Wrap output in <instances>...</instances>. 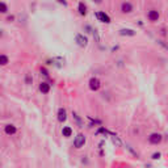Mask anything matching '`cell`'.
Masks as SVG:
<instances>
[{"mask_svg": "<svg viewBox=\"0 0 168 168\" xmlns=\"http://www.w3.org/2000/svg\"><path fill=\"white\" fill-rule=\"evenodd\" d=\"M79 13H80V15H85V13H87V7L84 5V3H80L79 4Z\"/></svg>", "mask_w": 168, "mask_h": 168, "instance_id": "5bb4252c", "label": "cell"}, {"mask_svg": "<svg viewBox=\"0 0 168 168\" xmlns=\"http://www.w3.org/2000/svg\"><path fill=\"white\" fill-rule=\"evenodd\" d=\"M95 1H96L97 4H100V3H101V1H103V0H95Z\"/></svg>", "mask_w": 168, "mask_h": 168, "instance_id": "7402d4cb", "label": "cell"}, {"mask_svg": "<svg viewBox=\"0 0 168 168\" xmlns=\"http://www.w3.org/2000/svg\"><path fill=\"white\" fill-rule=\"evenodd\" d=\"M162 135L159 133H154V134H151L149 137V140H150V143H153V144H158V143H160L162 142Z\"/></svg>", "mask_w": 168, "mask_h": 168, "instance_id": "7a4b0ae2", "label": "cell"}, {"mask_svg": "<svg viewBox=\"0 0 168 168\" xmlns=\"http://www.w3.org/2000/svg\"><path fill=\"white\" fill-rule=\"evenodd\" d=\"M62 134H63V137H71V134H72V129L70 128V126H65L62 130Z\"/></svg>", "mask_w": 168, "mask_h": 168, "instance_id": "7c38bea8", "label": "cell"}, {"mask_svg": "<svg viewBox=\"0 0 168 168\" xmlns=\"http://www.w3.org/2000/svg\"><path fill=\"white\" fill-rule=\"evenodd\" d=\"M8 62H9L8 56H7V55H0V65L5 66V65H8Z\"/></svg>", "mask_w": 168, "mask_h": 168, "instance_id": "9a60e30c", "label": "cell"}, {"mask_svg": "<svg viewBox=\"0 0 168 168\" xmlns=\"http://www.w3.org/2000/svg\"><path fill=\"white\" fill-rule=\"evenodd\" d=\"M96 17H97V20L101 22H105V24H109V22H110V17L104 12H96Z\"/></svg>", "mask_w": 168, "mask_h": 168, "instance_id": "3957f363", "label": "cell"}, {"mask_svg": "<svg viewBox=\"0 0 168 168\" xmlns=\"http://www.w3.org/2000/svg\"><path fill=\"white\" fill-rule=\"evenodd\" d=\"M112 142L116 144V146H118V147H120V146H122V142H121V139H120V138L117 137L116 134H113V135H112Z\"/></svg>", "mask_w": 168, "mask_h": 168, "instance_id": "4fadbf2b", "label": "cell"}, {"mask_svg": "<svg viewBox=\"0 0 168 168\" xmlns=\"http://www.w3.org/2000/svg\"><path fill=\"white\" fill-rule=\"evenodd\" d=\"M72 116H74V118H75V121H76V124L79 125V128H81V125H83V124H81V120L78 117V114H76V113H72Z\"/></svg>", "mask_w": 168, "mask_h": 168, "instance_id": "e0dca14e", "label": "cell"}, {"mask_svg": "<svg viewBox=\"0 0 168 168\" xmlns=\"http://www.w3.org/2000/svg\"><path fill=\"white\" fill-rule=\"evenodd\" d=\"M4 131H5V134H8V135H13V134L17 131V129H16V126H13V125H7L5 128H4Z\"/></svg>", "mask_w": 168, "mask_h": 168, "instance_id": "9c48e42d", "label": "cell"}, {"mask_svg": "<svg viewBox=\"0 0 168 168\" xmlns=\"http://www.w3.org/2000/svg\"><path fill=\"white\" fill-rule=\"evenodd\" d=\"M147 17H149L150 21H158L159 20V12L158 11H150L147 13Z\"/></svg>", "mask_w": 168, "mask_h": 168, "instance_id": "52a82bcc", "label": "cell"}, {"mask_svg": "<svg viewBox=\"0 0 168 168\" xmlns=\"http://www.w3.org/2000/svg\"><path fill=\"white\" fill-rule=\"evenodd\" d=\"M100 85H101V83H100V80L97 78H92L89 80V88L92 91H97L100 88Z\"/></svg>", "mask_w": 168, "mask_h": 168, "instance_id": "277c9868", "label": "cell"}, {"mask_svg": "<svg viewBox=\"0 0 168 168\" xmlns=\"http://www.w3.org/2000/svg\"><path fill=\"white\" fill-rule=\"evenodd\" d=\"M7 12H8V7H7V4L0 3V13H7Z\"/></svg>", "mask_w": 168, "mask_h": 168, "instance_id": "2e32d148", "label": "cell"}, {"mask_svg": "<svg viewBox=\"0 0 168 168\" xmlns=\"http://www.w3.org/2000/svg\"><path fill=\"white\" fill-rule=\"evenodd\" d=\"M120 34L121 36H135V32L133 29H121Z\"/></svg>", "mask_w": 168, "mask_h": 168, "instance_id": "8fae6325", "label": "cell"}, {"mask_svg": "<svg viewBox=\"0 0 168 168\" xmlns=\"http://www.w3.org/2000/svg\"><path fill=\"white\" fill-rule=\"evenodd\" d=\"M41 72H42V74H44L45 76H49V74H47V71H46L45 69H42V70H41Z\"/></svg>", "mask_w": 168, "mask_h": 168, "instance_id": "ffe728a7", "label": "cell"}, {"mask_svg": "<svg viewBox=\"0 0 168 168\" xmlns=\"http://www.w3.org/2000/svg\"><path fill=\"white\" fill-rule=\"evenodd\" d=\"M66 118H67V113H66V109L60 108L59 110H58V120H59L60 122H65Z\"/></svg>", "mask_w": 168, "mask_h": 168, "instance_id": "ba28073f", "label": "cell"}, {"mask_svg": "<svg viewBox=\"0 0 168 168\" xmlns=\"http://www.w3.org/2000/svg\"><path fill=\"white\" fill-rule=\"evenodd\" d=\"M84 143H85V137H84L83 134H79V135H76V137H75L74 146L76 147V149H80V147H83Z\"/></svg>", "mask_w": 168, "mask_h": 168, "instance_id": "6da1fadb", "label": "cell"}, {"mask_svg": "<svg viewBox=\"0 0 168 168\" xmlns=\"http://www.w3.org/2000/svg\"><path fill=\"white\" fill-rule=\"evenodd\" d=\"M0 36H1V32H0Z\"/></svg>", "mask_w": 168, "mask_h": 168, "instance_id": "603a6c76", "label": "cell"}, {"mask_svg": "<svg viewBox=\"0 0 168 168\" xmlns=\"http://www.w3.org/2000/svg\"><path fill=\"white\" fill-rule=\"evenodd\" d=\"M121 11L124 13H130L133 11V5L130 3H128V1H125V3L121 4Z\"/></svg>", "mask_w": 168, "mask_h": 168, "instance_id": "8992f818", "label": "cell"}, {"mask_svg": "<svg viewBox=\"0 0 168 168\" xmlns=\"http://www.w3.org/2000/svg\"><path fill=\"white\" fill-rule=\"evenodd\" d=\"M32 80H33V79H30V76L28 75V76H26V83H28V84H30V83H32Z\"/></svg>", "mask_w": 168, "mask_h": 168, "instance_id": "d6986e66", "label": "cell"}, {"mask_svg": "<svg viewBox=\"0 0 168 168\" xmlns=\"http://www.w3.org/2000/svg\"><path fill=\"white\" fill-rule=\"evenodd\" d=\"M159 158H160V153H155L153 155V159H159Z\"/></svg>", "mask_w": 168, "mask_h": 168, "instance_id": "ac0fdd59", "label": "cell"}, {"mask_svg": "<svg viewBox=\"0 0 168 168\" xmlns=\"http://www.w3.org/2000/svg\"><path fill=\"white\" fill-rule=\"evenodd\" d=\"M40 91L42 92V93H49V91H50V84H47V83H41V84H40Z\"/></svg>", "mask_w": 168, "mask_h": 168, "instance_id": "30bf717a", "label": "cell"}, {"mask_svg": "<svg viewBox=\"0 0 168 168\" xmlns=\"http://www.w3.org/2000/svg\"><path fill=\"white\" fill-rule=\"evenodd\" d=\"M75 40H76V44L79 45V46H81V47H84V46H87V38L84 37V36H81V34H78L76 37H75Z\"/></svg>", "mask_w": 168, "mask_h": 168, "instance_id": "5b68a950", "label": "cell"}, {"mask_svg": "<svg viewBox=\"0 0 168 168\" xmlns=\"http://www.w3.org/2000/svg\"><path fill=\"white\" fill-rule=\"evenodd\" d=\"M58 1H59V3H62L63 5H67V3H66V1H63V0H58Z\"/></svg>", "mask_w": 168, "mask_h": 168, "instance_id": "44dd1931", "label": "cell"}]
</instances>
